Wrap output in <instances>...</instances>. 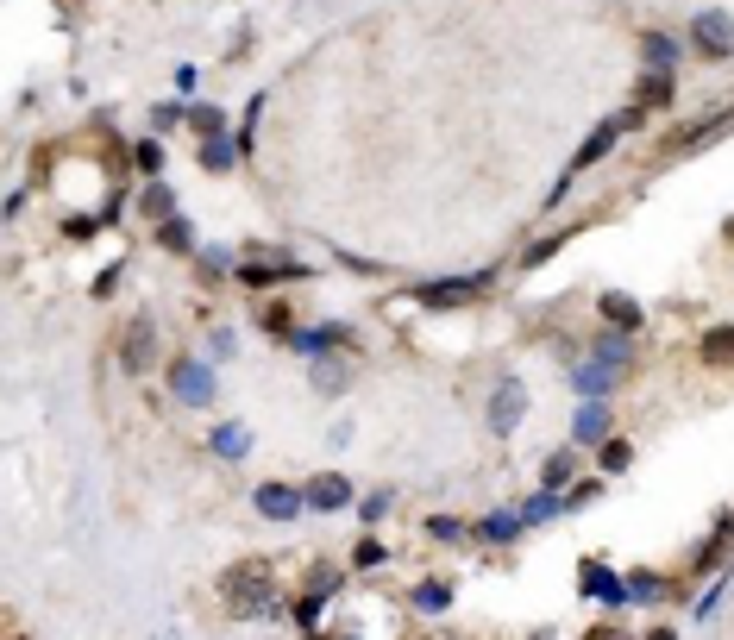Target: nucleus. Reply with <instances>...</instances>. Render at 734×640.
Returning a JSON list of instances; mask_svg holds the SVG:
<instances>
[{
  "instance_id": "obj_1",
  "label": "nucleus",
  "mask_w": 734,
  "mask_h": 640,
  "mask_svg": "<svg viewBox=\"0 0 734 640\" xmlns=\"http://www.w3.org/2000/svg\"><path fill=\"white\" fill-rule=\"evenodd\" d=\"M170 389H176V402L208 408V402H214V365H201V358H176V365H170Z\"/></svg>"
},
{
  "instance_id": "obj_2",
  "label": "nucleus",
  "mask_w": 734,
  "mask_h": 640,
  "mask_svg": "<svg viewBox=\"0 0 734 640\" xmlns=\"http://www.w3.org/2000/svg\"><path fill=\"white\" fill-rule=\"evenodd\" d=\"M227 603H233V616H264V609H270V597H264V565L227 571Z\"/></svg>"
},
{
  "instance_id": "obj_3",
  "label": "nucleus",
  "mask_w": 734,
  "mask_h": 640,
  "mask_svg": "<svg viewBox=\"0 0 734 640\" xmlns=\"http://www.w3.org/2000/svg\"><path fill=\"white\" fill-rule=\"evenodd\" d=\"M521 414H527V384H521V377H508V384L489 395V427H496V440H502V433H515V427H521Z\"/></svg>"
},
{
  "instance_id": "obj_4",
  "label": "nucleus",
  "mask_w": 734,
  "mask_h": 640,
  "mask_svg": "<svg viewBox=\"0 0 734 640\" xmlns=\"http://www.w3.org/2000/svg\"><path fill=\"white\" fill-rule=\"evenodd\" d=\"M691 44H697L703 57H734V19H729V13H697Z\"/></svg>"
},
{
  "instance_id": "obj_5",
  "label": "nucleus",
  "mask_w": 734,
  "mask_h": 640,
  "mask_svg": "<svg viewBox=\"0 0 734 640\" xmlns=\"http://www.w3.org/2000/svg\"><path fill=\"white\" fill-rule=\"evenodd\" d=\"M257 515L264 521H295V515L308 509V490H295V484H257Z\"/></svg>"
},
{
  "instance_id": "obj_6",
  "label": "nucleus",
  "mask_w": 734,
  "mask_h": 640,
  "mask_svg": "<svg viewBox=\"0 0 734 640\" xmlns=\"http://www.w3.org/2000/svg\"><path fill=\"white\" fill-rule=\"evenodd\" d=\"M484 283H489V276H446V283H421V289H414V301H421V308H459V301H471Z\"/></svg>"
},
{
  "instance_id": "obj_7",
  "label": "nucleus",
  "mask_w": 734,
  "mask_h": 640,
  "mask_svg": "<svg viewBox=\"0 0 734 640\" xmlns=\"http://www.w3.org/2000/svg\"><path fill=\"white\" fill-rule=\"evenodd\" d=\"M289 346H295V352H308V358H321V352H346V346H352V327H339V320H327V327H308V333H289Z\"/></svg>"
},
{
  "instance_id": "obj_8",
  "label": "nucleus",
  "mask_w": 734,
  "mask_h": 640,
  "mask_svg": "<svg viewBox=\"0 0 734 640\" xmlns=\"http://www.w3.org/2000/svg\"><path fill=\"white\" fill-rule=\"evenodd\" d=\"M571 440H578V446H597V440H609V395H584Z\"/></svg>"
},
{
  "instance_id": "obj_9",
  "label": "nucleus",
  "mask_w": 734,
  "mask_h": 640,
  "mask_svg": "<svg viewBox=\"0 0 734 640\" xmlns=\"http://www.w3.org/2000/svg\"><path fill=\"white\" fill-rule=\"evenodd\" d=\"M584 590H590L597 603H609V609H621V603H627V584L615 578L603 559H584Z\"/></svg>"
},
{
  "instance_id": "obj_10",
  "label": "nucleus",
  "mask_w": 734,
  "mask_h": 640,
  "mask_svg": "<svg viewBox=\"0 0 734 640\" xmlns=\"http://www.w3.org/2000/svg\"><path fill=\"white\" fill-rule=\"evenodd\" d=\"M597 314H603L609 327H621V333H640V327H646V308H640L634 295H615V289L597 301Z\"/></svg>"
},
{
  "instance_id": "obj_11",
  "label": "nucleus",
  "mask_w": 734,
  "mask_h": 640,
  "mask_svg": "<svg viewBox=\"0 0 734 640\" xmlns=\"http://www.w3.org/2000/svg\"><path fill=\"white\" fill-rule=\"evenodd\" d=\"M346 503H352V484H346V478H339V471H321V478H314V484H308V509H346Z\"/></svg>"
},
{
  "instance_id": "obj_12",
  "label": "nucleus",
  "mask_w": 734,
  "mask_h": 640,
  "mask_svg": "<svg viewBox=\"0 0 734 640\" xmlns=\"http://www.w3.org/2000/svg\"><path fill=\"white\" fill-rule=\"evenodd\" d=\"M615 377H621V365H603V358H584L578 371H571V389L578 395H609Z\"/></svg>"
},
{
  "instance_id": "obj_13",
  "label": "nucleus",
  "mask_w": 734,
  "mask_h": 640,
  "mask_svg": "<svg viewBox=\"0 0 734 640\" xmlns=\"http://www.w3.org/2000/svg\"><path fill=\"white\" fill-rule=\"evenodd\" d=\"M615 138H621V120H603V126H597L590 138H584V144H578V157H571V176H578V170H590L597 157H609Z\"/></svg>"
},
{
  "instance_id": "obj_14",
  "label": "nucleus",
  "mask_w": 734,
  "mask_h": 640,
  "mask_svg": "<svg viewBox=\"0 0 734 640\" xmlns=\"http://www.w3.org/2000/svg\"><path fill=\"white\" fill-rule=\"evenodd\" d=\"M289 276H308L302 264H289V257H276V264H239V283L245 289H270V283H289Z\"/></svg>"
},
{
  "instance_id": "obj_15",
  "label": "nucleus",
  "mask_w": 734,
  "mask_h": 640,
  "mask_svg": "<svg viewBox=\"0 0 734 640\" xmlns=\"http://www.w3.org/2000/svg\"><path fill=\"white\" fill-rule=\"evenodd\" d=\"M521 509H496V515H484L478 521V540H489V546H508V540H521Z\"/></svg>"
},
{
  "instance_id": "obj_16",
  "label": "nucleus",
  "mask_w": 734,
  "mask_h": 640,
  "mask_svg": "<svg viewBox=\"0 0 734 640\" xmlns=\"http://www.w3.org/2000/svg\"><path fill=\"white\" fill-rule=\"evenodd\" d=\"M151 346H157V339H151V320H132V327H125V352H120V365L132 377L151 365Z\"/></svg>"
},
{
  "instance_id": "obj_17",
  "label": "nucleus",
  "mask_w": 734,
  "mask_h": 640,
  "mask_svg": "<svg viewBox=\"0 0 734 640\" xmlns=\"http://www.w3.org/2000/svg\"><path fill=\"white\" fill-rule=\"evenodd\" d=\"M590 358H603V365H621V371H627V358H634V339H627L621 327H609V333H597Z\"/></svg>"
},
{
  "instance_id": "obj_18",
  "label": "nucleus",
  "mask_w": 734,
  "mask_h": 640,
  "mask_svg": "<svg viewBox=\"0 0 734 640\" xmlns=\"http://www.w3.org/2000/svg\"><path fill=\"white\" fill-rule=\"evenodd\" d=\"M697 358H703V365H734V327H710V333L697 339Z\"/></svg>"
},
{
  "instance_id": "obj_19",
  "label": "nucleus",
  "mask_w": 734,
  "mask_h": 640,
  "mask_svg": "<svg viewBox=\"0 0 734 640\" xmlns=\"http://www.w3.org/2000/svg\"><path fill=\"white\" fill-rule=\"evenodd\" d=\"M634 101H640L646 114H653V107H665V101H672V70H653V76H640Z\"/></svg>"
},
{
  "instance_id": "obj_20",
  "label": "nucleus",
  "mask_w": 734,
  "mask_h": 640,
  "mask_svg": "<svg viewBox=\"0 0 734 640\" xmlns=\"http://www.w3.org/2000/svg\"><path fill=\"white\" fill-rule=\"evenodd\" d=\"M565 509V496H559V490H546V484H540V496H527V503H521V521H527V527H534V521H553V515Z\"/></svg>"
},
{
  "instance_id": "obj_21",
  "label": "nucleus",
  "mask_w": 734,
  "mask_h": 640,
  "mask_svg": "<svg viewBox=\"0 0 734 640\" xmlns=\"http://www.w3.org/2000/svg\"><path fill=\"white\" fill-rule=\"evenodd\" d=\"M208 446H214L220 459H245V452H251V433H245V427H214Z\"/></svg>"
},
{
  "instance_id": "obj_22",
  "label": "nucleus",
  "mask_w": 734,
  "mask_h": 640,
  "mask_svg": "<svg viewBox=\"0 0 734 640\" xmlns=\"http://www.w3.org/2000/svg\"><path fill=\"white\" fill-rule=\"evenodd\" d=\"M157 239H163V246H170V252H195V227H189V220H182V214H170V220H163V227H157Z\"/></svg>"
},
{
  "instance_id": "obj_23",
  "label": "nucleus",
  "mask_w": 734,
  "mask_h": 640,
  "mask_svg": "<svg viewBox=\"0 0 734 640\" xmlns=\"http://www.w3.org/2000/svg\"><path fill=\"white\" fill-rule=\"evenodd\" d=\"M314 389H321V395H339V389H346V365H333V358L321 352V358H314Z\"/></svg>"
},
{
  "instance_id": "obj_24",
  "label": "nucleus",
  "mask_w": 734,
  "mask_h": 640,
  "mask_svg": "<svg viewBox=\"0 0 734 640\" xmlns=\"http://www.w3.org/2000/svg\"><path fill=\"white\" fill-rule=\"evenodd\" d=\"M640 51H646V63H653V70H672V57H678V44H672L665 32H646V38H640Z\"/></svg>"
},
{
  "instance_id": "obj_25",
  "label": "nucleus",
  "mask_w": 734,
  "mask_h": 640,
  "mask_svg": "<svg viewBox=\"0 0 734 640\" xmlns=\"http://www.w3.org/2000/svg\"><path fill=\"white\" fill-rule=\"evenodd\" d=\"M239 151H245L239 138H208V144H201V163H208V170H227Z\"/></svg>"
},
{
  "instance_id": "obj_26",
  "label": "nucleus",
  "mask_w": 734,
  "mask_h": 640,
  "mask_svg": "<svg viewBox=\"0 0 734 640\" xmlns=\"http://www.w3.org/2000/svg\"><path fill=\"white\" fill-rule=\"evenodd\" d=\"M446 603H452V584H421V590H414V609H421V616H440Z\"/></svg>"
},
{
  "instance_id": "obj_27",
  "label": "nucleus",
  "mask_w": 734,
  "mask_h": 640,
  "mask_svg": "<svg viewBox=\"0 0 734 640\" xmlns=\"http://www.w3.org/2000/svg\"><path fill=\"white\" fill-rule=\"evenodd\" d=\"M659 584H665V578H653V571H634V578H627V603H659Z\"/></svg>"
},
{
  "instance_id": "obj_28",
  "label": "nucleus",
  "mask_w": 734,
  "mask_h": 640,
  "mask_svg": "<svg viewBox=\"0 0 734 640\" xmlns=\"http://www.w3.org/2000/svg\"><path fill=\"white\" fill-rule=\"evenodd\" d=\"M565 478H571V452H553V459L540 465V484H546V490H559Z\"/></svg>"
},
{
  "instance_id": "obj_29",
  "label": "nucleus",
  "mask_w": 734,
  "mask_h": 640,
  "mask_svg": "<svg viewBox=\"0 0 734 640\" xmlns=\"http://www.w3.org/2000/svg\"><path fill=\"white\" fill-rule=\"evenodd\" d=\"M189 126L201 132V138H220V126H227V120H220V107H189Z\"/></svg>"
},
{
  "instance_id": "obj_30",
  "label": "nucleus",
  "mask_w": 734,
  "mask_h": 640,
  "mask_svg": "<svg viewBox=\"0 0 734 640\" xmlns=\"http://www.w3.org/2000/svg\"><path fill=\"white\" fill-rule=\"evenodd\" d=\"M722 126H729V114H722V120H703V126H691L684 138H678V151H697V144H710V138H716Z\"/></svg>"
},
{
  "instance_id": "obj_31",
  "label": "nucleus",
  "mask_w": 734,
  "mask_h": 640,
  "mask_svg": "<svg viewBox=\"0 0 734 640\" xmlns=\"http://www.w3.org/2000/svg\"><path fill=\"white\" fill-rule=\"evenodd\" d=\"M138 208H144L151 220H170V189H157V182H151V189L138 195Z\"/></svg>"
},
{
  "instance_id": "obj_32",
  "label": "nucleus",
  "mask_w": 734,
  "mask_h": 640,
  "mask_svg": "<svg viewBox=\"0 0 734 640\" xmlns=\"http://www.w3.org/2000/svg\"><path fill=\"white\" fill-rule=\"evenodd\" d=\"M627 459H634L627 440H603V471H627Z\"/></svg>"
},
{
  "instance_id": "obj_33",
  "label": "nucleus",
  "mask_w": 734,
  "mask_h": 640,
  "mask_svg": "<svg viewBox=\"0 0 734 640\" xmlns=\"http://www.w3.org/2000/svg\"><path fill=\"white\" fill-rule=\"evenodd\" d=\"M427 533H433V540H465V521H459V515H433Z\"/></svg>"
},
{
  "instance_id": "obj_34",
  "label": "nucleus",
  "mask_w": 734,
  "mask_h": 640,
  "mask_svg": "<svg viewBox=\"0 0 734 640\" xmlns=\"http://www.w3.org/2000/svg\"><path fill=\"white\" fill-rule=\"evenodd\" d=\"M389 509H395V490H376V496H365V521H383Z\"/></svg>"
},
{
  "instance_id": "obj_35",
  "label": "nucleus",
  "mask_w": 734,
  "mask_h": 640,
  "mask_svg": "<svg viewBox=\"0 0 734 640\" xmlns=\"http://www.w3.org/2000/svg\"><path fill=\"white\" fill-rule=\"evenodd\" d=\"M383 552H389L383 540H358V565H383Z\"/></svg>"
},
{
  "instance_id": "obj_36",
  "label": "nucleus",
  "mask_w": 734,
  "mask_h": 640,
  "mask_svg": "<svg viewBox=\"0 0 734 640\" xmlns=\"http://www.w3.org/2000/svg\"><path fill=\"white\" fill-rule=\"evenodd\" d=\"M157 163H163V151H157V144H151V138H144V144H138V170H144V176H151V170H157Z\"/></svg>"
},
{
  "instance_id": "obj_37",
  "label": "nucleus",
  "mask_w": 734,
  "mask_h": 640,
  "mask_svg": "<svg viewBox=\"0 0 734 640\" xmlns=\"http://www.w3.org/2000/svg\"><path fill=\"white\" fill-rule=\"evenodd\" d=\"M597 490H603V484H597V478H590V484H578V490H571V496H565V509H584V503H590V496H597Z\"/></svg>"
},
{
  "instance_id": "obj_38",
  "label": "nucleus",
  "mask_w": 734,
  "mask_h": 640,
  "mask_svg": "<svg viewBox=\"0 0 734 640\" xmlns=\"http://www.w3.org/2000/svg\"><path fill=\"white\" fill-rule=\"evenodd\" d=\"M264 327H270L276 339H289V314H283V308H270V314H264Z\"/></svg>"
}]
</instances>
